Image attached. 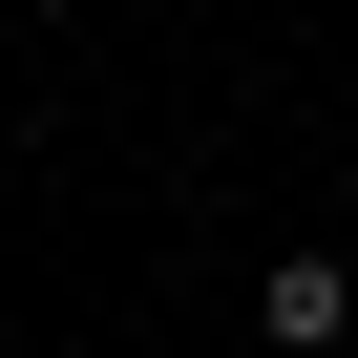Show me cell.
Here are the masks:
<instances>
[{"label": "cell", "mask_w": 358, "mask_h": 358, "mask_svg": "<svg viewBox=\"0 0 358 358\" xmlns=\"http://www.w3.org/2000/svg\"><path fill=\"white\" fill-rule=\"evenodd\" d=\"M253 358H358V232H274L253 253Z\"/></svg>", "instance_id": "cell-1"}]
</instances>
